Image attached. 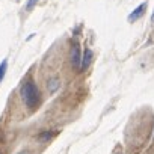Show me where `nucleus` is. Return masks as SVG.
Returning a JSON list of instances; mask_svg holds the SVG:
<instances>
[{
    "mask_svg": "<svg viewBox=\"0 0 154 154\" xmlns=\"http://www.w3.org/2000/svg\"><path fill=\"white\" fill-rule=\"evenodd\" d=\"M20 94H21V98H23L24 104L29 109L36 107V104L39 103V91H38V86H36V83L33 80H27L21 86Z\"/></svg>",
    "mask_w": 154,
    "mask_h": 154,
    "instance_id": "1",
    "label": "nucleus"
},
{
    "mask_svg": "<svg viewBox=\"0 0 154 154\" xmlns=\"http://www.w3.org/2000/svg\"><path fill=\"white\" fill-rule=\"evenodd\" d=\"M82 56H83V53L80 51V47L77 45V44H74V47H72V50H71V65H72L74 68H79V69H80Z\"/></svg>",
    "mask_w": 154,
    "mask_h": 154,
    "instance_id": "2",
    "label": "nucleus"
},
{
    "mask_svg": "<svg viewBox=\"0 0 154 154\" xmlns=\"http://www.w3.org/2000/svg\"><path fill=\"white\" fill-rule=\"evenodd\" d=\"M145 11H146V2H143V3H140L128 17H127V21L128 23H134V21H137L139 18H142L143 17V14H145Z\"/></svg>",
    "mask_w": 154,
    "mask_h": 154,
    "instance_id": "3",
    "label": "nucleus"
},
{
    "mask_svg": "<svg viewBox=\"0 0 154 154\" xmlns=\"http://www.w3.org/2000/svg\"><path fill=\"white\" fill-rule=\"evenodd\" d=\"M92 59H94V51H92L91 48H85V51H83V56H82V65H80V71H85V69H86V68L91 65Z\"/></svg>",
    "mask_w": 154,
    "mask_h": 154,
    "instance_id": "4",
    "label": "nucleus"
},
{
    "mask_svg": "<svg viewBox=\"0 0 154 154\" xmlns=\"http://www.w3.org/2000/svg\"><path fill=\"white\" fill-rule=\"evenodd\" d=\"M59 88H60V80L57 79V77H51V79L48 80V83H47L48 92H50V94H54Z\"/></svg>",
    "mask_w": 154,
    "mask_h": 154,
    "instance_id": "5",
    "label": "nucleus"
},
{
    "mask_svg": "<svg viewBox=\"0 0 154 154\" xmlns=\"http://www.w3.org/2000/svg\"><path fill=\"white\" fill-rule=\"evenodd\" d=\"M6 69H8V60H6V59H3V60H2V63H0V83H2V80L5 79Z\"/></svg>",
    "mask_w": 154,
    "mask_h": 154,
    "instance_id": "6",
    "label": "nucleus"
},
{
    "mask_svg": "<svg viewBox=\"0 0 154 154\" xmlns=\"http://www.w3.org/2000/svg\"><path fill=\"white\" fill-rule=\"evenodd\" d=\"M38 2H39V0H29L27 5H26V9H27V11H30V9H32V8H33V6H35Z\"/></svg>",
    "mask_w": 154,
    "mask_h": 154,
    "instance_id": "7",
    "label": "nucleus"
},
{
    "mask_svg": "<svg viewBox=\"0 0 154 154\" xmlns=\"http://www.w3.org/2000/svg\"><path fill=\"white\" fill-rule=\"evenodd\" d=\"M56 134V131L54 133H42V134H39V139L41 140H45V139H50L51 136H54Z\"/></svg>",
    "mask_w": 154,
    "mask_h": 154,
    "instance_id": "8",
    "label": "nucleus"
},
{
    "mask_svg": "<svg viewBox=\"0 0 154 154\" xmlns=\"http://www.w3.org/2000/svg\"><path fill=\"white\" fill-rule=\"evenodd\" d=\"M18 154H30V152H29V151H26V149H24V151H20V152H18Z\"/></svg>",
    "mask_w": 154,
    "mask_h": 154,
    "instance_id": "9",
    "label": "nucleus"
},
{
    "mask_svg": "<svg viewBox=\"0 0 154 154\" xmlns=\"http://www.w3.org/2000/svg\"><path fill=\"white\" fill-rule=\"evenodd\" d=\"M151 21L154 23V12H152V15H151Z\"/></svg>",
    "mask_w": 154,
    "mask_h": 154,
    "instance_id": "10",
    "label": "nucleus"
},
{
    "mask_svg": "<svg viewBox=\"0 0 154 154\" xmlns=\"http://www.w3.org/2000/svg\"><path fill=\"white\" fill-rule=\"evenodd\" d=\"M118 154H122V152H118Z\"/></svg>",
    "mask_w": 154,
    "mask_h": 154,
    "instance_id": "11",
    "label": "nucleus"
},
{
    "mask_svg": "<svg viewBox=\"0 0 154 154\" xmlns=\"http://www.w3.org/2000/svg\"><path fill=\"white\" fill-rule=\"evenodd\" d=\"M0 154H2V152H0Z\"/></svg>",
    "mask_w": 154,
    "mask_h": 154,
    "instance_id": "12",
    "label": "nucleus"
},
{
    "mask_svg": "<svg viewBox=\"0 0 154 154\" xmlns=\"http://www.w3.org/2000/svg\"><path fill=\"white\" fill-rule=\"evenodd\" d=\"M152 139H154V137H152Z\"/></svg>",
    "mask_w": 154,
    "mask_h": 154,
    "instance_id": "13",
    "label": "nucleus"
}]
</instances>
